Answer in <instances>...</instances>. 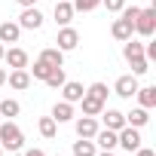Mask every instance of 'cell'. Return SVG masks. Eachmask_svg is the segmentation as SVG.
<instances>
[{
	"instance_id": "6",
	"label": "cell",
	"mask_w": 156,
	"mask_h": 156,
	"mask_svg": "<svg viewBox=\"0 0 156 156\" xmlns=\"http://www.w3.org/2000/svg\"><path fill=\"white\" fill-rule=\"evenodd\" d=\"M55 43H58V49H61V52H70V49L80 46V34H76L73 28H67V25H64V28L58 31V40H55Z\"/></svg>"
},
{
	"instance_id": "19",
	"label": "cell",
	"mask_w": 156,
	"mask_h": 156,
	"mask_svg": "<svg viewBox=\"0 0 156 156\" xmlns=\"http://www.w3.org/2000/svg\"><path fill=\"white\" fill-rule=\"evenodd\" d=\"M92 141H98L101 150H113V147H116V132H110V129H98Z\"/></svg>"
},
{
	"instance_id": "28",
	"label": "cell",
	"mask_w": 156,
	"mask_h": 156,
	"mask_svg": "<svg viewBox=\"0 0 156 156\" xmlns=\"http://www.w3.org/2000/svg\"><path fill=\"white\" fill-rule=\"evenodd\" d=\"M49 70H52V67H49L46 61H40V58H37V61H34V67H31L34 80H46V76H49Z\"/></svg>"
},
{
	"instance_id": "15",
	"label": "cell",
	"mask_w": 156,
	"mask_h": 156,
	"mask_svg": "<svg viewBox=\"0 0 156 156\" xmlns=\"http://www.w3.org/2000/svg\"><path fill=\"white\" fill-rule=\"evenodd\" d=\"M61 101H70V104H76V101H80L83 95H86V89H83V83H64L61 86Z\"/></svg>"
},
{
	"instance_id": "13",
	"label": "cell",
	"mask_w": 156,
	"mask_h": 156,
	"mask_svg": "<svg viewBox=\"0 0 156 156\" xmlns=\"http://www.w3.org/2000/svg\"><path fill=\"white\" fill-rule=\"evenodd\" d=\"M40 61H46L49 67H64V52L58 46H49V49L40 52Z\"/></svg>"
},
{
	"instance_id": "38",
	"label": "cell",
	"mask_w": 156,
	"mask_h": 156,
	"mask_svg": "<svg viewBox=\"0 0 156 156\" xmlns=\"http://www.w3.org/2000/svg\"><path fill=\"white\" fill-rule=\"evenodd\" d=\"M58 156H61V153H58Z\"/></svg>"
},
{
	"instance_id": "5",
	"label": "cell",
	"mask_w": 156,
	"mask_h": 156,
	"mask_svg": "<svg viewBox=\"0 0 156 156\" xmlns=\"http://www.w3.org/2000/svg\"><path fill=\"white\" fill-rule=\"evenodd\" d=\"M113 92H116L119 98H132V95L138 92V76H135V73L119 76V80H116V86H113Z\"/></svg>"
},
{
	"instance_id": "35",
	"label": "cell",
	"mask_w": 156,
	"mask_h": 156,
	"mask_svg": "<svg viewBox=\"0 0 156 156\" xmlns=\"http://www.w3.org/2000/svg\"><path fill=\"white\" fill-rule=\"evenodd\" d=\"M95 156H113V150H101V153H95Z\"/></svg>"
},
{
	"instance_id": "22",
	"label": "cell",
	"mask_w": 156,
	"mask_h": 156,
	"mask_svg": "<svg viewBox=\"0 0 156 156\" xmlns=\"http://www.w3.org/2000/svg\"><path fill=\"white\" fill-rule=\"evenodd\" d=\"M43 83H49L52 89H61V86L67 83V76H64V67H52V70H49V76H46Z\"/></svg>"
},
{
	"instance_id": "25",
	"label": "cell",
	"mask_w": 156,
	"mask_h": 156,
	"mask_svg": "<svg viewBox=\"0 0 156 156\" xmlns=\"http://www.w3.org/2000/svg\"><path fill=\"white\" fill-rule=\"evenodd\" d=\"M122 55H126V61L129 58H135V55H144V43H138V40H126V46H122Z\"/></svg>"
},
{
	"instance_id": "37",
	"label": "cell",
	"mask_w": 156,
	"mask_h": 156,
	"mask_svg": "<svg viewBox=\"0 0 156 156\" xmlns=\"http://www.w3.org/2000/svg\"><path fill=\"white\" fill-rule=\"evenodd\" d=\"M0 156H3V147H0Z\"/></svg>"
},
{
	"instance_id": "29",
	"label": "cell",
	"mask_w": 156,
	"mask_h": 156,
	"mask_svg": "<svg viewBox=\"0 0 156 156\" xmlns=\"http://www.w3.org/2000/svg\"><path fill=\"white\" fill-rule=\"evenodd\" d=\"M86 92H89V95H95L98 101H107V86H104V83H92Z\"/></svg>"
},
{
	"instance_id": "27",
	"label": "cell",
	"mask_w": 156,
	"mask_h": 156,
	"mask_svg": "<svg viewBox=\"0 0 156 156\" xmlns=\"http://www.w3.org/2000/svg\"><path fill=\"white\" fill-rule=\"evenodd\" d=\"M70 6H73V12H92L101 6V0H73Z\"/></svg>"
},
{
	"instance_id": "33",
	"label": "cell",
	"mask_w": 156,
	"mask_h": 156,
	"mask_svg": "<svg viewBox=\"0 0 156 156\" xmlns=\"http://www.w3.org/2000/svg\"><path fill=\"white\" fill-rule=\"evenodd\" d=\"M19 3H22V6L28 9V6H37V0H19Z\"/></svg>"
},
{
	"instance_id": "11",
	"label": "cell",
	"mask_w": 156,
	"mask_h": 156,
	"mask_svg": "<svg viewBox=\"0 0 156 156\" xmlns=\"http://www.w3.org/2000/svg\"><path fill=\"white\" fill-rule=\"evenodd\" d=\"M3 61H6L12 70H16V67H28V52L12 46V49H6V52H3Z\"/></svg>"
},
{
	"instance_id": "21",
	"label": "cell",
	"mask_w": 156,
	"mask_h": 156,
	"mask_svg": "<svg viewBox=\"0 0 156 156\" xmlns=\"http://www.w3.org/2000/svg\"><path fill=\"white\" fill-rule=\"evenodd\" d=\"M95 144L92 138H80V141H73V156H95Z\"/></svg>"
},
{
	"instance_id": "3",
	"label": "cell",
	"mask_w": 156,
	"mask_h": 156,
	"mask_svg": "<svg viewBox=\"0 0 156 156\" xmlns=\"http://www.w3.org/2000/svg\"><path fill=\"white\" fill-rule=\"evenodd\" d=\"M116 144H119L122 150L135 153V150L141 147V135H138V129H132V126H122V129L116 132Z\"/></svg>"
},
{
	"instance_id": "9",
	"label": "cell",
	"mask_w": 156,
	"mask_h": 156,
	"mask_svg": "<svg viewBox=\"0 0 156 156\" xmlns=\"http://www.w3.org/2000/svg\"><path fill=\"white\" fill-rule=\"evenodd\" d=\"M73 129H76V138H95L98 122H95V116H80L73 122Z\"/></svg>"
},
{
	"instance_id": "31",
	"label": "cell",
	"mask_w": 156,
	"mask_h": 156,
	"mask_svg": "<svg viewBox=\"0 0 156 156\" xmlns=\"http://www.w3.org/2000/svg\"><path fill=\"white\" fill-rule=\"evenodd\" d=\"M135 156H156V153H153L150 147H138V150H135Z\"/></svg>"
},
{
	"instance_id": "30",
	"label": "cell",
	"mask_w": 156,
	"mask_h": 156,
	"mask_svg": "<svg viewBox=\"0 0 156 156\" xmlns=\"http://www.w3.org/2000/svg\"><path fill=\"white\" fill-rule=\"evenodd\" d=\"M101 6H107V12H119L126 6V0H101Z\"/></svg>"
},
{
	"instance_id": "14",
	"label": "cell",
	"mask_w": 156,
	"mask_h": 156,
	"mask_svg": "<svg viewBox=\"0 0 156 156\" xmlns=\"http://www.w3.org/2000/svg\"><path fill=\"white\" fill-rule=\"evenodd\" d=\"M80 104H83V116H98V113L104 110V101H98V98L89 95V92L80 98Z\"/></svg>"
},
{
	"instance_id": "20",
	"label": "cell",
	"mask_w": 156,
	"mask_h": 156,
	"mask_svg": "<svg viewBox=\"0 0 156 156\" xmlns=\"http://www.w3.org/2000/svg\"><path fill=\"white\" fill-rule=\"evenodd\" d=\"M147 119H150V113H147L144 107H135L132 113H126V126H132V129H141V126H147Z\"/></svg>"
},
{
	"instance_id": "12",
	"label": "cell",
	"mask_w": 156,
	"mask_h": 156,
	"mask_svg": "<svg viewBox=\"0 0 156 156\" xmlns=\"http://www.w3.org/2000/svg\"><path fill=\"white\" fill-rule=\"evenodd\" d=\"M19 37H22L19 22H3L0 25V43H19Z\"/></svg>"
},
{
	"instance_id": "16",
	"label": "cell",
	"mask_w": 156,
	"mask_h": 156,
	"mask_svg": "<svg viewBox=\"0 0 156 156\" xmlns=\"http://www.w3.org/2000/svg\"><path fill=\"white\" fill-rule=\"evenodd\" d=\"M110 31H113V37H116V40H122V43H126V40L135 34V25H132V22H126V19L119 16V19L113 22V28H110Z\"/></svg>"
},
{
	"instance_id": "10",
	"label": "cell",
	"mask_w": 156,
	"mask_h": 156,
	"mask_svg": "<svg viewBox=\"0 0 156 156\" xmlns=\"http://www.w3.org/2000/svg\"><path fill=\"white\" fill-rule=\"evenodd\" d=\"M73 6H70V0H58V3H55V22L64 28V25H70L73 22Z\"/></svg>"
},
{
	"instance_id": "2",
	"label": "cell",
	"mask_w": 156,
	"mask_h": 156,
	"mask_svg": "<svg viewBox=\"0 0 156 156\" xmlns=\"http://www.w3.org/2000/svg\"><path fill=\"white\" fill-rule=\"evenodd\" d=\"M135 31H138L141 37H153V31H156V6H147V9L138 12V19H135Z\"/></svg>"
},
{
	"instance_id": "1",
	"label": "cell",
	"mask_w": 156,
	"mask_h": 156,
	"mask_svg": "<svg viewBox=\"0 0 156 156\" xmlns=\"http://www.w3.org/2000/svg\"><path fill=\"white\" fill-rule=\"evenodd\" d=\"M0 147L9 150V153H19L25 147V135H22V129L12 119L9 122H0Z\"/></svg>"
},
{
	"instance_id": "24",
	"label": "cell",
	"mask_w": 156,
	"mask_h": 156,
	"mask_svg": "<svg viewBox=\"0 0 156 156\" xmlns=\"http://www.w3.org/2000/svg\"><path fill=\"white\" fill-rule=\"evenodd\" d=\"M37 129H40V135H43V138H55V132H58V122H55L52 116H43V119L37 122Z\"/></svg>"
},
{
	"instance_id": "23",
	"label": "cell",
	"mask_w": 156,
	"mask_h": 156,
	"mask_svg": "<svg viewBox=\"0 0 156 156\" xmlns=\"http://www.w3.org/2000/svg\"><path fill=\"white\" fill-rule=\"evenodd\" d=\"M19 110H22V104L16 101V98H3V101H0V116H19Z\"/></svg>"
},
{
	"instance_id": "34",
	"label": "cell",
	"mask_w": 156,
	"mask_h": 156,
	"mask_svg": "<svg viewBox=\"0 0 156 156\" xmlns=\"http://www.w3.org/2000/svg\"><path fill=\"white\" fill-rule=\"evenodd\" d=\"M3 83H6V70L0 67V86H3Z\"/></svg>"
},
{
	"instance_id": "36",
	"label": "cell",
	"mask_w": 156,
	"mask_h": 156,
	"mask_svg": "<svg viewBox=\"0 0 156 156\" xmlns=\"http://www.w3.org/2000/svg\"><path fill=\"white\" fill-rule=\"evenodd\" d=\"M3 52H6V46H3V43H0V61H3Z\"/></svg>"
},
{
	"instance_id": "32",
	"label": "cell",
	"mask_w": 156,
	"mask_h": 156,
	"mask_svg": "<svg viewBox=\"0 0 156 156\" xmlns=\"http://www.w3.org/2000/svg\"><path fill=\"white\" fill-rule=\"evenodd\" d=\"M25 156H46V153H43V150H37V147H34V150H28V153H25Z\"/></svg>"
},
{
	"instance_id": "26",
	"label": "cell",
	"mask_w": 156,
	"mask_h": 156,
	"mask_svg": "<svg viewBox=\"0 0 156 156\" xmlns=\"http://www.w3.org/2000/svg\"><path fill=\"white\" fill-rule=\"evenodd\" d=\"M129 64H132V73H135V76H141V73H147V70H150V61H147L144 55H135V58H129Z\"/></svg>"
},
{
	"instance_id": "18",
	"label": "cell",
	"mask_w": 156,
	"mask_h": 156,
	"mask_svg": "<svg viewBox=\"0 0 156 156\" xmlns=\"http://www.w3.org/2000/svg\"><path fill=\"white\" fill-rule=\"evenodd\" d=\"M52 119H55V122H70V119H73V104H70V101H58V104L52 107Z\"/></svg>"
},
{
	"instance_id": "4",
	"label": "cell",
	"mask_w": 156,
	"mask_h": 156,
	"mask_svg": "<svg viewBox=\"0 0 156 156\" xmlns=\"http://www.w3.org/2000/svg\"><path fill=\"white\" fill-rule=\"evenodd\" d=\"M19 28H25V31H40V28H43V12H40L37 6H28V9L19 16Z\"/></svg>"
},
{
	"instance_id": "7",
	"label": "cell",
	"mask_w": 156,
	"mask_h": 156,
	"mask_svg": "<svg viewBox=\"0 0 156 156\" xmlns=\"http://www.w3.org/2000/svg\"><path fill=\"white\" fill-rule=\"evenodd\" d=\"M98 116L104 119V129H110V132H119V129L126 126V113H119V110H107V107H104Z\"/></svg>"
},
{
	"instance_id": "8",
	"label": "cell",
	"mask_w": 156,
	"mask_h": 156,
	"mask_svg": "<svg viewBox=\"0 0 156 156\" xmlns=\"http://www.w3.org/2000/svg\"><path fill=\"white\" fill-rule=\"evenodd\" d=\"M6 80H9V86H12V89L25 92V89L31 86V73H28V67H16L12 73H6Z\"/></svg>"
},
{
	"instance_id": "17",
	"label": "cell",
	"mask_w": 156,
	"mask_h": 156,
	"mask_svg": "<svg viewBox=\"0 0 156 156\" xmlns=\"http://www.w3.org/2000/svg\"><path fill=\"white\" fill-rule=\"evenodd\" d=\"M138 101H141V107L144 110H150V107H156V86H138Z\"/></svg>"
}]
</instances>
